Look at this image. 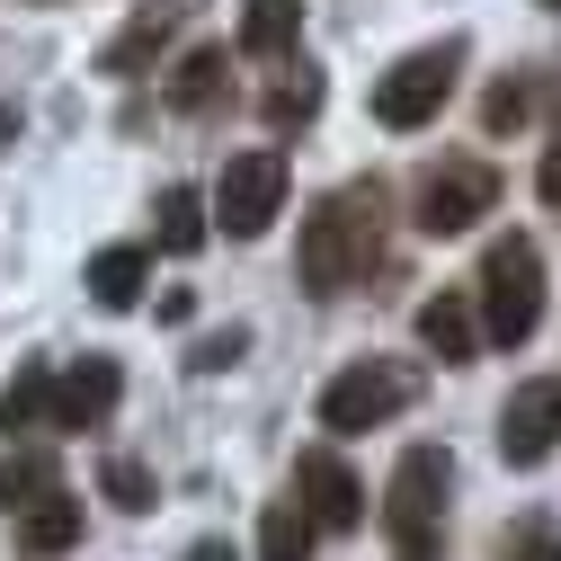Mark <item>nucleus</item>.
Here are the masks:
<instances>
[{"label": "nucleus", "instance_id": "f03ea898", "mask_svg": "<svg viewBox=\"0 0 561 561\" xmlns=\"http://www.w3.org/2000/svg\"><path fill=\"white\" fill-rule=\"evenodd\" d=\"M472 286H481V312H472V321H481L490 347H526V339H535V321H543V250H535L526 232H500V241H490Z\"/></svg>", "mask_w": 561, "mask_h": 561}, {"label": "nucleus", "instance_id": "423d86ee", "mask_svg": "<svg viewBox=\"0 0 561 561\" xmlns=\"http://www.w3.org/2000/svg\"><path fill=\"white\" fill-rule=\"evenodd\" d=\"M276 215H286V152L259 144V152H232L215 196H205V224H224L232 241H259Z\"/></svg>", "mask_w": 561, "mask_h": 561}, {"label": "nucleus", "instance_id": "f257e3e1", "mask_svg": "<svg viewBox=\"0 0 561 561\" xmlns=\"http://www.w3.org/2000/svg\"><path fill=\"white\" fill-rule=\"evenodd\" d=\"M375 250H383V187L366 179V187L321 196L304 215V286L312 295H347L375 267Z\"/></svg>", "mask_w": 561, "mask_h": 561}, {"label": "nucleus", "instance_id": "a211bd4d", "mask_svg": "<svg viewBox=\"0 0 561 561\" xmlns=\"http://www.w3.org/2000/svg\"><path fill=\"white\" fill-rule=\"evenodd\" d=\"M45 401H54V366H45V357H27L10 383H0V437L45 428Z\"/></svg>", "mask_w": 561, "mask_h": 561}, {"label": "nucleus", "instance_id": "6ab92c4d", "mask_svg": "<svg viewBox=\"0 0 561 561\" xmlns=\"http://www.w3.org/2000/svg\"><path fill=\"white\" fill-rule=\"evenodd\" d=\"M312 517H304V500L286 490V500H267V517H259V561H312Z\"/></svg>", "mask_w": 561, "mask_h": 561}, {"label": "nucleus", "instance_id": "39448f33", "mask_svg": "<svg viewBox=\"0 0 561 561\" xmlns=\"http://www.w3.org/2000/svg\"><path fill=\"white\" fill-rule=\"evenodd\" d=\"M410 401H419V375L401 357H357L347 375L321 383V428L330 437H366V428H383V419H401Z\"/></svg>", "mask_w": 561, "mask_h": 561}, {"label": "nucleus", "instance_id": "1a4fd4ad", "mask_svg": "<svg viewBox=\"0 0 561 561\" xmlns=\"http://www.w3.org/2000/svg\"><path fill=\"white\" fill-rule=\"evenodd\" d=\"M552 446H561V375H535V383H517L500 401V455L517 472H535Z\"/></svg>", "mask_w": 561, "mask_h": 561}, {"label": "nucleus", "instance_id": "4be33fe9", "mask_svg": "<svg viewBox=\"0 0 561 561\" xmlns=\"http://www.w3.org/2000/svg\"><path fill=\"white\" fill-rule=\"evenodd\" d=\"M99 490H107V500H116L125 517H144V508L161 500V490H152V472L134 463V455H107V463H99Z\"/></svg>", "mask_w": 561, "mask_h": 561}, {"label": "nucleus", "instance_id": "a878e982", "mask_svg": "<svg viewBox=\"0 0 561 561\" xmlns=\"http://www.w3.org/2000/svg\"><path fill=\"white\" fill-rule=\"evenodd\" d=\"M535 187H543V205H561V125H552V144H543V170H535Z\"/></svg>", "mask_w": 561, "mask_h": 561}, {"label": "nucleus", "instance_id": "0eeeda50", "mask_svg": "<svg viewBox=\"0 0 561 561\" xmlns=\"http://www.w3.org/2000/svg\"><path fill=\"white\" fill-rule=\"evenodd\" d=\"M490 205H500V170L472 161V152H455V161H437L428 179H419V215L410 224L428 232V241H463Z\"/></svg>", "mask_w": 561, "mask_h": 561}, {"label": "nucleus", "instance_id": "b1692460", "mask_svg": "<svg viewBox=\"0 0 561 561\" xmlns=\"http://www.w3.org/2000/svg\"><path fill=\"white\" fill-rule=\"evenodd\" d=\"M526 107H535V90H526V81H500V90L481 99V125H490V134H517V125H526Z\"/></svg>", "mask_w": 561, "mask_h": 561}, {"label": "nucleus", "instance_id": "6e6552de", "mask_svg": "<svg viewBox=\"0 0 561 561\" xmlns=\"http://www.w3.org/2000/svg\"><path fill=\"white\" fill-rule=\"evenodd\" d=\"M116 401H125V366H116V357H81V366H62V375H54L45 428L90 437V428H107V419H116Z\"/></svg>", "mask_w": 561, "mask_h": 561}, {"label": "nucleus", "instance_id": "bb28decb", "mask_svg": "<svg viewBox=\"0 0 561 561\" xmlns=\"http://www.w3.org/2000/svg\"><path fill=\"white\" fill-rule=\"evenodd\" d=\"M179 561H241V552H232V543H224V535H196V543H187V552H179Z\"/></svg>", "mask_w": 561, "mask_h": 561}, {"label": "nucleus", "instance_id": "cd10ccee", "mask_svg": "<svg viewBox=\"0 0 561 561\" xmlns=\"http://www.w3.org/2000/svg\"><path fill=\"white\" fill-rule=\"evenodd\" d=\"M10 144H19V107L0 99V152H10Z\"/></svg>", "mask_w": 561, "mask_h": 561}, {"label": "nucleus", "instance_id": "4468645a", "mask_svg": "<svg viewBox=\"0 0 561 561\" xmlns=\"http://www.w3.org/2000/svg\"><path fill=\"white\" fill-rule=\"evenodd\" d=\"M419 347H428L437 366H472V347H481V321H472V295L437 286L428 304H419Z\"/></svg>", "mask_w": 561, "mask_h": 561}, {"label": "nucleus", "instance_id": "412c9836", "mask_svg": "<svg viewBox=\"0 0 561 561\" xmlns=\"http://www.w3.org/2000/svg\"><path fill=\"white\" fill-rule=\"evenodd\" d=\"M62 472H54V455H0V517H19L36 490H54Z\"/></svg>", "mask_w": 561, "mask_h": 561}, {"label": "nucleus", "instance_id": "ddd939ff", "mask_svg": "<svg viewBox=\"0 0 561 561\" xmlns=\"http://www.w3.org/2000/svg\"><path fill=\"white\" fill-rule=\"evenodd\" d=\"M170 107H179V116H224V107H232V62H224V45H187V54L170 62Z\"/></svg>", "mask_w": 561, "mask_h": 561}, {"label": "nucleus", "instance_id": "9b49d317", "mask_svg": "<svg viewBox=\"0 0 561 561\" xmlns=\"http://www.w3.org/2000/svg\"><path fill=\"white\" fill-rule=\"evenodd\" d=\"M187 10H196V0H152V10H134L107 45H99V72H116V81H134V72H144V62L187 27Z\"/></svg>", "mask_w": 561, "mask_h": 561}, {"label": "nucleus", "instance_id": "9d476101", "mask_svg": "<svg viewBox=\"0 0 561 561\" xmlns=\"http://www.w3.org/2000/svg\"><path fill=\"white\" fill-rule=\"evenodd\" d=\"M295 500H304V517H312L321 535H347V526H366V481L347 472L330 446L295 455Z\"/></svg>", "mask_w": 561, "mask_h": 561}, {"label": "nucleus", "instance_id": "f8f14e48", "mask_svg": "<svg viewBox=\"0 0 561 561\" xmlns=\"http://www.w3.org/2000/svg\"><path fill=\"white\" fill-rule=\"evenodd\" d=\"M81 526H90V517H81V500L54 481V490H36V500L19 508V526H10V535H19V552H27V561H54V552H72V543H81Z\"/></svg>", "mask_w": 561, "mask_h": 561}, {"label": "nucleus", "instance_id": "393cba45", "mask_svg": "<svg viewBox=\"0 0 561 561\" xmlns=\"http://www.w3.org/2000/svg\"><path fill=\"white\" fill-rule=\"evenodd\" d=\"M508 561H561V526H552V517L517 526V535H508Z\"/></svg>", "mask_w": 561, "mask_h": 561}, {"label": "nucleus", "instance_id": "f3484780", "mask_svg": "<svg viewBox=\"0 0 561 561\" xmlns=\"http://www.w3.org/2000/svg\"><path fill=\"white\" fill-rule=\"evenodd\" d=\"M304 36V0H241V54H295Z\"/></svg>", "mask_w": 561, "mask_h": 561}, {"label": "nucleus", "instance_id": "dca6fc26", "mask_svg": "<svg viewBox=\"0 0 561 561\" xmlns=\"http://www.w3.org/2000/svg\"><path fill=\"white\" fill-rule=\"evenodd\" d=\"M205 187H161V215H152V241L170 250V259H196L205 250Z\"/></svg>", "mask_w": 561, "mask_h": 561}, {"label": "nucleus", "instance_id": "5701e85b", "mask_svg": "<svg viewBox=\"0 0 561 561\" xmlns=\"http://www.w3.org/2000/svg\"><path fill=\"white\" fill-rule=\"evenodd\" d=\"M241 357H250V330H241V321H232V330H205V339L187 347V375H232Z\"/></svg>", "mask_w": 561, "mask_h": 561}, {"label": "nucleus", "instance_id": "20e7f679", "mask_svg": "<svg viewBox=\"0 0 561 561\" xmlns=\"http://www.w3.org/2000/svg\"><path fill=\"white\" fill-rule=\"evenodd\" d=\"M455 72H463V36H437V45L401 54L392 72L375 81V125H392V134H419V125H437V107L455 99Z\"/></svg>", "mask_w": 561, "mask_h": 561}, {"label": "nucleus", "instance_id": "aec40b11", "mask_svg": "<svg viewBox=\"0 0 561 561\" xmlns=\"http://www.w3.org/2000/svg\"><path fill=\"white\" fill-rule=\"evenodd\" d=\"M259 116H267V125H312V116H321V72H312V62H295L286 81H267Z\"/></svg>", "mask_w": 561, "mask_h": 561}, {"label": "nucleus", "instance_id": "2eb2a0df", "mask_svg": "<svg viewBox=\"0 0 561 561\" xmlns=\"http://www.w3.org/2000/svg\"><path fill=\"white\" fill-rule=\"evenodd\" d=\"M144 276H152V250H144V241H116V250H99V259H90L81 286H90V304L134 312V304H144Z\"/></svg>", "mask_w": 561, "mask_h": 561}, {"label": "nucleus", "instance_id": "7ed1b4c3", "mask_svg": "<svg viewBox=\"0 0 561 561\" xmlns=\"http://www.w3.org/2000/svg\"><path fill=\"white\" fill-rule=\"evenodd\" d=\"M446 490H455V455L446 446H410L392 463V481H383V535L401 543V561H437Z\"/></svg>", "mask_w": 561, "mask_h": 561}, {"label": "nucleus", "instance_id": "c85d7f7f", "mask_svg": "<svg viewBox=\"0 0 561 561\" xmlns=\"http://www.w3.org/2000/svg\"><path fill=\"white\" fill-rule=\"evenodd\" d=\"M543 10H561V0H543Z\"/></svg>", "mask_w": 561, "mask_h": 561}]
</instances>
